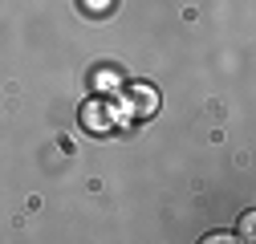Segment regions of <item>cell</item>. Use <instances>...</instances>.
Returning a JSON list of instances; mask_svg holds the SVG:
<instances>
[{
  "instance_id": "obj_1",
  "label": "cell",
  "mask_w": 256,
  "mask_h": 244,
  "mask_svg": "<svg viewBox=\"0 0 256 244\" xmlns=\"http://www.w3.org/2000/svg\"><path fill=\"white\" fill-rule=\"evenodd\" d=\"M114 110H118V122H126V118L146 122V118H154V110H158V90L146 86V82H134V86L122 90V102H114Z\"/></svg>"
},
{
  "instance_id": "obj_2",
  "label": "cell",
  "mask_w": 256,
  "mask_h": 244,
  "mask_svg": "<svg viewBox=\"0 0 256 244\" xmlns=\"http://www.w3.org/2000/svg\"><path fill=\"white\" fill-rule=\"evenodd\" d=\"M82 126H86L90 134H106V130H114V126H118V110H114V102L102 98V94H94V98L82 106Z\"/></svg>"
},
{
  "instance_id": "obj_3",
  "label": "cell",
  "mask_w": 256,
  "mask_h": 244,
  "mask_svg": "<svg viewBox=\"0 0 256 244\" xmlns=\"http://www.w3.org/2000/svg\"><path fill=\"white\" fill-rule=\"evenodd\" d=\"M90 82H94V94H102V98H110V94L122 90V78H118L114 66H98V70L90 74Z\"/></svg>"
},
{
  "instance_id": "obj_4",
  "label": "cell",
  "mask_w": 256,
  "mask_h": 244,
  "mask_svg": "<svg viewBox=\"0 0 256 244\" xmlns=\"http://www.w3.org/2000/svg\"><path fill=\"white\" fill-rule=\"evenodd\" d=\"M82 8H86L90 16H106V12L114 8V0H82Z\"/></svg>"
},
{
  "instance_id": "obj_5",
  "label": "cell",
  "mask_w": 256,
  "mask_h": 244,
  "mask_svg": "<svg viewBox=\"0 0 256 244\" xmlns=\"http://www.w3.org/2000/svg\"><path fill=\"white\" fill-rule=\"evenodd\" d=\"M252 228H256V212H244V220H240V240H252Z\"/></svg>"
},
{
  "instance_id": "obj_6",
  "label": "cell",
  "mask_w": 256,
  "mask_h": 244,
  "mask_svg": "<svg viewBox=\"0 0 256 244\" xmlns=\"http://www.w3.org/2000/svg\"><path fill=\"white\" fill-rule=\"evenodd\" d=\"M224 240H232V232H212L208 236V244H224Z\"/></svg>"
}]
</instances>
